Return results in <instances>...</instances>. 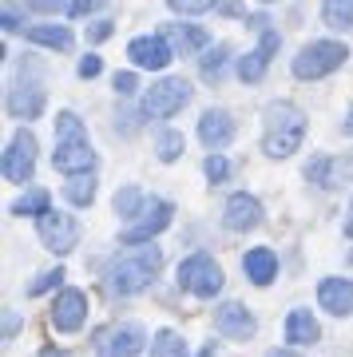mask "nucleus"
Wrapping results in <instances>:
<instances>
[{
	"instance_id": "nucleus-1",
	"label": "nucleus",
	"mask_w": 353,
	"mask_h": 357,
	"mask_svg": "<svg viewBox=\"0 0 353 357\" xmlns=\"http://www.w3.org/2000/svg\"><path fill=\"white\" fill-rule=\"evenodd\" d=\"M159 266H163V250L159 246H131L107 266V290L123 294V298L147 290L155 282V274H159Z\"/></svg>"
},
{
	"instance_id": "nucleus-2",
	"label": "nucleus",
	"mask_w": 353,
	"mask_h": 357,
	"mask_svg": "<svg viewBox=\"0 0 353 357\" xmlns=\"http://www.w3.org/2000/svg\"><path fill=\"white\" fill-rule=\"evenodd\" d=\"M306 139V115L294 103H270L266 107V131H262V151L270 159H286L302 147Z\"/></svg>"
},
{
	"instance_id": "nucleus-3",
	"label": "nucleus",
	"mask_w": 353,
	"mask_h": 357,
	"mask_svg": "<svg viewBox=\"0 0 353 357\" xmlns=\"http://www.w3.org/2000/svg\"><path fill=\"white\" fill-rule=\"evenodd\" d=\"M350 48L341 40H310L298 56H294V76L298 79H322L345 64Z\"/></svg>"
},
{
	"instance_id": "nucleus-4",
	"label": "nucleus",
	"mask_w": 353,
	"mask_h": 357,
	"mask_svg": "<svg viewBox=\"0 0 353 357\" xmlns=\"http://www.w3.org/2000/svg\"><path fill=\"white\" fill-rule=\"evenodd\" d=\"M179 286L195 298H215L223 290V266L211 255H190L179 262Z\"/></svg>"
},
{
	"instance_id": "nucleus-5",
	"label": "nucleus",
	"mask_w": 353,
	"mask_h": 357,
	"mask_svg": "<svg viewBox=\"0 0 353 357\" xmlns=\"http://www.w3.org/2000/svg\"><path fill=\"white\" fill-rule=\"evenodd\" d=\"M187 103H190V84L183 76H167L159 84H151V91L143 96V112L151 115V119H171Z\"/></svg>"
},
{
	"instance_id": "nucleus-6",
	"label": "nucleus",
	"mask_w": 353,
	"mask_h": 357,
	"mask_svg": "<svg viewBox=\"0 0 353 357\" xmlns=\"http://www.w3.org/2000/svg\"><path fill=\"white\" fill-rule=\"evenodd\" d=\"M171 215H175V206L167 203V199H147L135 218H127L123 243H151L155 234H163L171 227Z\"/></svg>"
},
{
	"instance_id": "nucleus-7",
	"label": "nucleus",
	"mask_w": 353,
	"mask_h": 357,
	"mask_svg": "<svg viewBox=\"0 0 353 357\" xmlns=\"http://www.w3.org/2000/svg\"><path fill=\"white\" fill-rule=\"evenodd\" d=\"M36 234L40 243L48 246L52 255H68V250H76V238H80V227L72 215H63V211H44L36 215Z\"/></svg>"
},
{
	"instance_id": "nucleus-8",
	"label": "nucleus",
	"mask_w": 353,
	"mask_h": 357,
	"mask_svg": "<svg viewBox=\"0 0 353 357\" xmlns=\"http://www.w3.org/2000/svg\"><path fill=\"white\" fill-rule=\"evenodd\" d=\"M143 345H147L143 326L123 321V326H107V330L100 333L96 354H100V357H135V354H143Z\"/></svg>"
},
{
	"instance_id": "nucleus-9",
	"label": "nucleus",
	"mask_w": 353,
	"mask_h": 357,
	"mask_svg": "<svg viewBox=\"0 0 353 357\" xmlns=\"http://www.w3.org/2000/svg\"><path fill=\"white\" fill-rule=\"evenodd\" d=\"M36 171V135L32 131H16L4 151V178L8 183H28Z\"/></svg>"
},
{
	"instance_id": "nucleus-10",
	"label": "nucleus",
	"mask_w": 353,
	"mask_h": 357,
	"mask_svg": "<svg viewBox=\"0 0 353 357\" xmlns=\"http://www.w3.org/2000/svg\"><path fill=\"white\" fill-rule=\"evenodd\" d=\"M127 56H131V64L135 68H147V72H163L171 60H175V48H171V40L163 32H155V36H135L127 44Z\"/></svg>"
},
{
	"instance_id": "nucleus-11",
	"label": "nucleus",
	"mask_w": 353,
	"mask_h": 357,
	"mask_svg": "<svg viewBox=\"0 0 353 357\" xmlns=\"http://www.w3.org/2000/svg\"><path fill=\"white\" fill-rule=\"evenodd\" d=\"M52 167L60 175H88L91 167H96V151H91L88 139H56Z\"/></svg>"
},
{
	"instance_id": "nucleus-12",
	"label": "nucleus",
	"mask_w": 353,
	"mask_h": 357,
	"mask_svg": "<svg viewBox=\"0 0 353 357\" xmlns=\"http://www.w3.org/2000/svg\"><path fill=\"white\" fill-rule=\"evenodd\" d=\"M84 318H88V294L84 290H63L56 302H52V330L60 333H76L80 326H84Z\"/></svg>"
},
{
	"instance_id": "nucleus-13",
	"label": "nucleus",
	"mask_w": 353,
	"mask_h": 357,
	"mask_svg": "<svg viewBox=\"0 0 353 357\" xmlns=\"http://www.w3.org/2000/svg\"><path fill=\"white\" fill-rule=\"evenodd\" d=\"M215 330L223 333V337H234V342H246V337H254V318L250 310L242 306V302H227V306L215 310Z\"/></svg>"
},
{
	"instance_id": "nucleus-14",
	"label": "nucleus",
	"mask_w": 353,
	"mask_h": 357,
	"mask_svg": "<svg viewBox=\"0 0 353 357\" xmlns=\"http://www.w3.org/2000/svg\"><path fill=\"white\" fill-rule=\"evenodd\" d=\"M223 222H227V230H254L258 222H262V203L254 199V195L239 191L227 199V211H223Z\"/></svg>"
},
{
	"instance_id": "nucleus-15",
	"label": "nucleus",
	"mask_w": 353,
	"mask_h": 357,
	"mask_svg": "<svg viewBox=\"0 0 353 357\" xmlns=\"http://www.w3.org/2000/svg\"><path fill=\"white\" fill-rule=\"evenodd\" d=\"M274 48H278V32H270V28H266V32H262V44H258L254 52H246V56L239 60V79H242V84H258V79L266 76Z\"/></svg>"
},
{
	"instance_id": "nucleus-16",
	"label": "nucleus",
	"mask_w": 353,
	"mask_h": 357,
	"mask_svg": "<svg viewBox=\"0 0 353 357\" xmlns=\"http://www.w3.org/2000/svg\"><path fill=\"white\" fill-rule=\"evenodd\" d=\"M199 139L211 147V151H223L230 139H234V119H230L223 107H211V112H202L199 119Z\"/></svg>"
},
{
	"instance_id": "nucleus-17",
	"label": "nucleus",
	"mask_w": 353,
	"mask_h": 357,
	"mask_svg": "<svg viewBox=\"0 0 353 357\" xmlns=\"http://www.w3.org/2000/svg\"><path fill=\"white\" fill-rule=\"evenodd\" d=\"M306 178H314L317 187L333 191V187L353 178V159H329V155H322V159H314V163L306 167Z\"/></svg>"
},
{
	"instance_id": "nucleus-18",
	"label": "nucleus",
	"mask_w": 353,
	"mask_h": 357,
	"mask_svg": "<svg viewBox=\"0 0 353 357\" xmlns=\"http://www.w3.org/2000/svg\"><path fill=\"white\" fill-rule=\"evenodd\" d=\"M8 112H13L16 119H36V115L44 112V88L32 84V79L13 84V88H8Z\"/></svg>"
},
{
	"instance_id": "nucleus-19",
	"label": "nucleus",
	"mask_w": 353,
	"mask_h": 357,
	"mask_svg": "<svg viewBox=\"0 0 353 357\" xmlns=\"http://www.w3.org/2000/svg\"><path fill=\"white\" fill-rule=\"evenodd\" d=\"M317 302H322V310H329V314L350 318L353 314V278H326L317 286Z\"/></svg>"
},
{
	"instance_id": "nucleus-20",
	"label": "nucleus",
	"mask_w": 353,
	"mask_h": 357,
	"mask_svg": "<svg viewBox=\"0 0 353 357\" xmlns=\"http://www.w3.org/2000/svg\"><path fill=\"white\" fill-rule=\"evenodd\" d=\"M242 270H246V278H250L254 286H270V282L278 278V255L270 246H254V250H246V258H242Z\"/></svg>"
},
{
	"instance_id": "nucleus-21",
	"label": "nucleus",
	"mask_w": 353,
	"mask_h": 357,
	"mask_svg": "<svg viewBox=\"0 0 353 357\" xmlns=\"http://www.w3.org/2000/svg\"><path fill=\"white\" fill-rule=\"evenodd\" d=\"M317 337H322V330H317L314 314L310 310H290V318H286V342L294 349H302V345H314Z\"/></svg>"
},
{
	"instance_id": "nucleus-22",
	"label": "nucleus",
	"mask_w": 353,
	"mask_h": 357,
	"mask_svg": "<svg viewBox=\"0 0 353 357\" xmlns=\"http://www.w3.org/2000/svg\"><path fill=\"white\" fill-rule=\"evenodd\" d=\"M163 36L171 40V48L183 52V56H190V52L206 48V32H202V28H195V24H167V28H163Z\"/></svg>"
},
{
	"instance_id": "nucleus-23",
	"label": "nucleus",
	"mask_w": 353,
	"mask_h": 357,
	"mask_svg": "<svg viewBox=\"0 0 353 357\" xmlns=\"http://www.w3.org/2000/svg\"><path fill=\"white\" fill-rule=\"evenodd\" d=\"M24 40L44 44V48H56V52L72 48V32H68L63 24H32V28H24Z\"/></svg>"
},
{
	"instance_id": "nucleus-24",
	"label": "nucleus",
	"mask_w": 353,
	"mask_h": 357,
	"mask_svg": "<svg viewBox=\"0 0 353 357\" xmlns=\"http://www.w3.org/2000/svg\"><path fill=\"white\" fill-rule=\"evenodd\" d=\"M322 20L333 32H350L353 28V0H322Z\"/></svg>"
},
{
	"instance_id": "nucleus-25",
	"label": "nucleus",
	"mask_w": 353,
	"mask_h": 357,
	"mask_svg": "<svg viewBox=\"0 0 353 357\" xmlns=\"http://www.w3.org/2000/svg\"><path fill=\"white\" fill-rule=\"evenodd\" d=\"M63 199L72 206H91V199H96V178L91 175H72V183L63 187Z\"/></svg>"
},
{
	"instance_id": "nucleus-26",
	"label": "nucleus",
	"mask_w": 353,
	"mask_h": 357,
	"mask_svg": "<svg viewBox=\"0 0 353 357\" xmlns=\"http://www.w3.org/2000/svg\"><path fill=\"white\" fill-rule=\"evenodd\" d=\"M151 357H187V342L175 330H159L151 342Z\"/></svg>"
},
{
	"instance_id": "nucleus-27",
	"label": "nucleus",
	"mask_w": 353,
	"mask_h": 357,
	"mask_svg": "<svg viewBox=\"0 0 353 357\" xmlns=\"http://www.w3.org/2000/svg\"><path fill=\"white\" fill-rule=\"evenodd\" d=\"M143 203H147V195L139 191V187H123V191L115 195V215L119 218H135L139 211H143Z\"/></svg>"
},
{
	"instance_id": "nucleus-28",
	"label": "nucleus",
	"mask_w": 353,
	"mask_h": 357,
	"mask_svg": "<svg viewBox=\"0 0 353 357\" xmlns=\"http://www.w3.org/2000/svg\"><path fill=\"white\" fill-rule=\"evenodd\" d=\"M227 56H230V48L227 44H215V48L202 56V79H223V72H227Z\"/></svg>"
},
{
	"instance_id": "nucleus-29",
	"label": "nucleus",
	"mask_w": 353,
	"mask_h": 357,
	"mask_svg": "<svg viewBox=\"0 0 353 357\" xmlns=\"http://www.w3.org/2000/svg\"><path fill=\"white\" fill-rule=\"evenodd\" d=\"M8 211H13V215H44V211H48V191H28L24 199H16Z\"/></svg>"
},
{
	"instance_id": "nucleus-30",
	"label": "nucleus",
	"mask_w": 353,
	"mask_h": 357,
	"mask_svg": "<svg viewBox=\"0 0 353 357\" xmlns=\"http://www.w3.org/2000/svg\"><path fill=\"white\" fill-rule=\"evenodd\" d=\"M56 139H88V131H84V123H80L76 112L56 115Z\"/></svg>"
},
{
	"instance_id": "nucleus-31",
	"label": "nucleus",
	"mask_w": 353,
	"mask_h": 357,
	"mask_svg": "<svg viewBox=\"0 0 353 357\" xmlns=\"http://www.w3.org/2000/svg\"><path fill=\"white\" fill-rule=\"evenodd\" d=\"M183 147H187V143H183V131H163V135H159V159H163V163H175L179 155H183Z\"/></svg>"
},
{
	"instance_id": "nucleus-32",
	"label": "nucleus",
	"mask_w": 353,
	"mask_h": 357,
	"mask_svg": "<svg viewBox=\"0 0 353 357\" xmlns=\"http://www.w3.org/2000/svg\"><path fill=\"white\" fill-rule=\"evenodd\" d=\"M175 13H183V16H199V13H211L218 0H167Z\"/></svg>"
},
{
	"instance_id": "nucleus-33",
	"label": "nucleus",
	"mask_w": 353,
	"mask_h": 357,
	"mask_svg": "<svg viewBox=\"0 0 353 357\" xmlns=\"http://www.w3.org/2000/svg\"><path fill=\"white\" fill-rule=\"evenodd\" d=\"M202 171H206V178H211V183H223V178L230 175V163L227 159H223V155H211V159H206V163H202Z\"/></svg>"
},
{
	"instance_id": "nucleus-34",
	"label": "nucleus",
	"mask_w": 353,
	"mask_h": 357,
	"mask_svg": "<svg viewBox=\"0 0 353 357\" xmlns=\"http://www.w3.org/2000/svg\"><path fill=\"white\" fill-rule=\"evenodd\" d=\"M63 282V270L56 266V270H48V274H40L32 286H28V298H36V294H44V290H52V286H60Z\"/></svg>"
},
{
	"instance_id": "nucleus-35",
	"label": "nucleus",
	"mask_w": 353,
	"mask_h": 357,
	"mask_svg": "<svg viewBox=\"0 0 353 357\" xmlns=\"http://www.w3.org/2000/svg\"><path fill=\"white\" fill-rule=\"evenodd\" d=\"M28 8L32 13H44V16H56V13H63V8H72L68 0H28Z\"/></svg>"
},
{
	"instance_id": "nucleus-36",
	"label": "nucleus",
	"mask_w": 353,
	"mask_h": 357,
	"mask_svg": "<svg viewBox=\"0 0 353 357\" xmlns=\"http://www.w3.org/2000/svg\"><path fill=\"white\" fill-rule=\"evenodd\" d=\"M103 4H107V0H72V8H68V13L80 20V16H91L96 8H103Z\"/></svg>"
},
{
	"instance_id": "nucleus-37",
	"label": "nucleus",
	"mask_w": 353,
	"mask_h": 357,
	"mask_svg": "<svg viewBox=\"0 0 353 357\" xmlns=\"http://www.w3.org/2000/svg\"><path fill=\"white\" fill-rule=\"evenodd\" d=\"M135 88H139L135 72H119V76H115V91H119V96H135Z\"/></svg>"
},
{
	"instance_id": "nucleus-38",
	"label": "nucleus",
	"mask_w": 353,
	"mask_h": 357,
	"mask_svg": "<svg viewBox=\"0 0 353 357\" xmlns=\"http://www.w3.org/2000/svg\"><path fill=\"white\" fill-rule=\"evenodd\" d=\"M100 72H103V60H100V56H84V60H80V76H84V79L100 76Z\"/></svg>"
},
{
	"instance_id": "nucleus-39",
	"label": "nucleus",
	"mask_w": 353,
	"mask_h": 357,
	"mask_svg": "<svg viewBox=\"0 0 353 357\" xmlns=\"http://www.w3.org/2000/svg\"><path fill=\"white\" fill-rule=\"evenodd\" d=\"M115 28H112V20H100V24H91V32H88V40L91 44H100V40H107Z\"/></svg>"
},
{
	"instance_id": "nucleus-40",
	"label": "nucleus",
	"mask_w": 353,
	"mask_h": 357,
	"mask_svg": "<svg viewBox=\"0 0 353 357\" xmlns=\"http://www.w3.org/2000/svg\"><path fill=\"white\" fill-rule=\"evenodd\" d=\"M40 357H63V354H60V349H44Z\"/></svg>"
},
{
	"instance_id": "nucleus-41",
	"label": "nucleus",
	"mask_w": 353,
	"mask_h": 357,
	"mask_svg": "<svg viewBox=\"0 0 353 357\" xmlns=\"http://www.w3.org/2000/svg\"><path fill=\"white\" fill-rule=\"evenodd\" d=\"M345 131L353 135V107H350V119H345Z\"/></svg>"
},
{
	"instance_id": "nucleus-42",
	"label": "nucleus",
	"mask_w": 353,
	"mask_h": 357,
	"mask_svg": "<svg viewBox=\"0 0 353 357\" xmlns=\"http://www.w3.org/2000/svg\"><path fill=\"white\" fill-rule=\"evenodd\" d=\"M266 357H290V354H278V349H274V354H266Z\"/></svg>"
},
{
	"instance_id": "nucleus-43",
	"label": "nucleus",
	"mask_w": 353,
	"mask_h": 357,
	"mask_svg": "<svg viewBox=\"0 0 353 357\" xmlns=\"http://www.w3.org/2000/svg\"><path fill=\"white\" fill-rule=\"evenodd\" d=\"M350 234H353V206H350Z\"/></svg>"
}]
</instances>
